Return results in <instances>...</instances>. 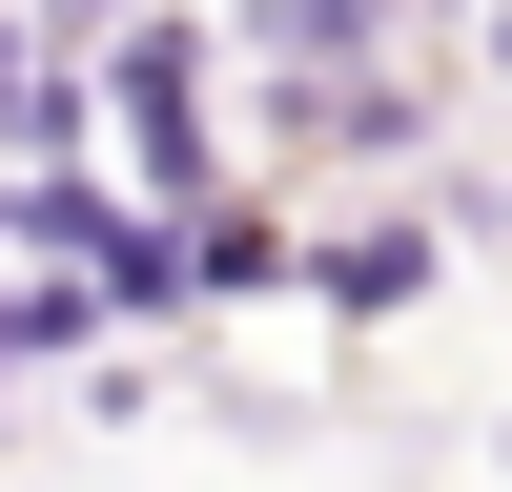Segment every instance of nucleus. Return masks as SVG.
<instances>
[{"mask_svg": "<svg viewBox=\"0 0 512 492\" xmlns=\"http://www.w3.org/2000/svg\"><path fill=\"white\" fill-rule=\"evenodd\" d=\"M82 103H103V185H123V205H205V185H246V164H226L246 62H226V21H205V0L103 21V41H82Z\"/></svg>", "mask_w": 512, "mask_h": 492, "instance_id": "nucleus-1", "label": "nucleus"}, {"mask_svg": "<svg viewBox=\"0 0 512 492\" xmlns=\"http://www.w3.org/2000/svg\"><path fill=\"white\" fill-rule=\"evenodd\" d=\"M472 62H492V82H512V0H472Z\"/></svg>", "mask_w": 512, "mask_h": 492, "instance_id": "nucleus-4", "label": "nucleus"}, {"mask_svg": "<svg viewBox=\"0 0 512 492\" xmlns=\"http://www.w3.org/2000/svg\"><path fill=\"white\" fill-rule=\"evenodd\" d=\"M431 287H451V226H431V205H349V226H308V308H328V328H410Z\"/></svg>", "mask_w": 512, "mask_h": 492, "instance_id": "nucleus-3", "label": "nucleus"}, {"mask_svg": "<svg viewBox=\"0 0 512 492\" xmlns=\"http://www.w3.org/2000/svg\"><path fill=\"white\" fill-rule=\"evenodd\" d=\"M431 123H451V82H410V62H369V82H267V144H287V164H431Z\"/></svg>", "mask_w": 512, "mask_h": 492, "instance_id": "nucleus-2", "label": "nucleus"}]
</instances>
